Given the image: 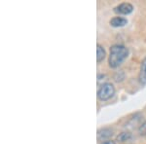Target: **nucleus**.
<instances>
[{"label": "nucleus", "mask_w": 146, "mask_h": 144, "mask_svg": "<svg viewBox=\"0 0 146 144\" xmlns=\"http://www.w3.org/2000/svg\"><path fill=\"white\" fill-rule=\"evenodd\" d=\"M129 50L123 45H114L110 49L109 65L112 68H116L128 58Z\"/></svg>", "instance_id": "obj_1"}, {"label": "nucleus", "mask_w": 146, "mask_h": 144, "mask_svg": "<svg viewBox=\"0 0 146 144\" xmlns=\"http://www.w3.org/2000/svg\"><path fill=\"white\" fill-rule=\"evenodd\" d=\"M114 94H115V89L113 87V85L110 83H105L98 90V96L100 100L105 101L110 100L114 96Z\"/></svg>", "instance_id": "obj_2"}, {"label": "nucleus", "mask_w": 146, "mask_h": 144, "mask_svg": "<svg viewBox=\"0 0 146 144\" xmlns=\"http://www.w3.org/2000/svg\"><path fill=\"white\" fill-rule=\"evenodd\" d=\"M133 10V7L131 4L129 3H122L120 4L118 7L115 8V12L119 14H122V15H128V14H131Z\"/></svg>", "instance_id": "obj_3"}, {"label": "nucleus", "mask_w": 146, "mask_h": 144, "mask_svg": "<svg viewBox=\"0 0 146 144\" xmlns=\"http://www.w3.org/2000/svg\"><path fill=\"white\" fill-rule=\"evenodd\" d=\"M127 23H128L127 19L122 18V17H114L113 19H111V21H110V25L114 27H124L125 25H127Z\"/></svg>", "instance_id": "obj_4"}, {"label": "nucleus", "mask_w": 146, "mask_h": 144, "mask_svg": "<svg viewBox=\"0 0 146 144\" xmlns=\"http://www.w3.org/2000/svg\"><path fill=\"white\" fill-rule=\"evenodd\" d=\"M112 135H113V131L111 129H107V127H105V129H102L98 131V138L102 139V140L111 137Z\"/></svg>", "instance_id": "obj_5"}, {"label": "nucleus", "mask_w": 146, "mask_h": 144, "mask_svg": "<svg viewBox=\"0 0 146 144\" xmlns=\"http://www.w3.org/2000/svg\"><path fill=\"white\" fill-rule=\"evenodd\" d=\"M139 80L142 84L146 83V58L142 60L140 66V73H139Z\"/></svg>", "instance_id": "obj_6"}, {"label": "nucleus", "mask_w": 146, "mask_h": 144, "mask_svg": "<svg viewBox=\"0 0 146 144\" xmlns=\"http://www.w3.org/2000/svg\"><path fill=\"white\" fill-rule=\"evenodd\" d=\"M105 58V51L100 45H98V48H96V60L98 62H100L101 60H103Z\"/></svg>", "instance_id": "obj_7"}, {"label": "nucleus", "mask_w": 146, "mask_h": 144, "mask_svg": "<svg viewBox=\"0 0 146 144\" xmlns=\"http://www.w3.org/2000/svg\"><path fill=\"white\" fill-rule=\"evenodd\" d=\"M131 134L129 133H120L118 135V137H117V139H118L119 141H121V142H125V141H128L129 139H131Z\"/></svg>", "instance_id": "obj_8"}, {"label": "nucleus", "mask_w": 146, "mask_h": 144, "mask_svg": "<svg viewBox=\"0 0 146 144\" xmlns=\"http://www.w3.org/2000/svg\"><path fill=\"white\" fill-rule=\"evenodd\" d=\"M139 133L141 135H146V122L142 124L139 127Z\"/></svg>", "instance_id": "obj_9"}, {"label": "nucleus", "mask_w": 146, "mask_h": 144, "mask_svg": "<svg viewBox=\"0 0 146 144\" xmlns=\"http://www.w3.org/2000/svg\"><path fill=\"white\" fill-rule=\"evenodd\" d=\"M101 144H115V142L112 140H107V141H103Z\"/></svg>", "instance_id": "obj_10"}]
</instances>
